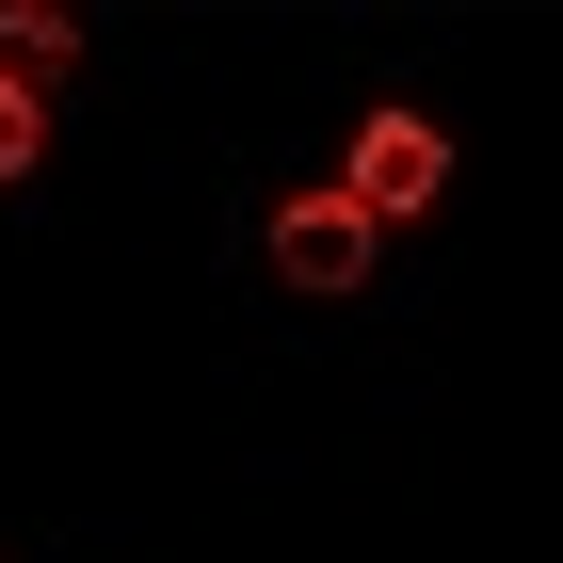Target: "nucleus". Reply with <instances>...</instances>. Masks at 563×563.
I'll use <instances>...</instances> for the list:
<instances>
[{"label":"nucleus","mask_w":563,"mask_h":563,"mask_svg":"<svg viewBox=\"0 0 563 563\" xmlns=\"http://www.w3.org/2000/svg\"><path fill=\"white\" fill-rule=\"evenodd\" d=\"M434 194H451V130H434V113H371V130H354V162H339V210L387 242V225H419Z\"/></svg>","instance_id":"obj_1"},{"label":"nucleus","mask_w":563,"mask_h":563,"mask_svg":"<svg viewBox=\"0 0 563 563\" xmlns=\"http://www.w3.org/2000/svg\"><path fill=\"white\" fill-rule=\"evenodd\" d=\"M274 274H290L306 306H339V290H371V225L339 210V177H322V194H290V210H274Z\"/></svg>","instance_id":"obj_2"},{"label":"nucleus","mask_w":563,"mask_h":563,"mask_svg":"<svg viewBox=\"0 0 563 563\" xmlns=\"http://www.w3.org/2000/svg\"><path fill=\"white\" fill-rule=\"evenodd\" d=\"M65 48H81V16H48V0H16V16H0V65H16V81H33V65H65Z\"/></svg>","instance_id":"obj_3"},{"label":"nucleus","mask_w":563,"mask_h":563,"mask_svg":"<svg viewBox=\"0 0 563 563\" xmlns=\"http://www.w3.org/2000/svg\"><path fill=\"white\" fill-rule=\"evenodd\" d=\"M33 162H48V97L0 65V177H33Z\"/></svg>","instance_id":"obj_4"}]
</instances>
